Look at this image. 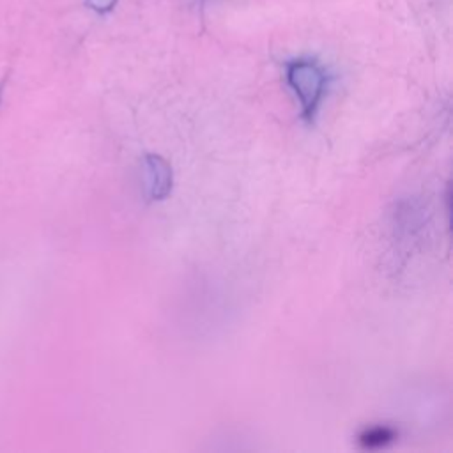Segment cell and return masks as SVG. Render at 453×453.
I'll return each mask as SVG.
<instances>
[{"instance_id": "1", "label": "cell", "mask_w": 453, "mask_h": 453, "mask_svg": "<svg viewBox=\"0 0 453 453\" xmlns=\"http://www.w3.org/2000/svg\"><path fill=\"white\" fill-rule=\"evenodd\" d=\"M285 78L299 103L301 119L313 126L329 85L327 71L317 60L296 58L285 65Z\"/></svg>"}, {"instance_id": "2", "label": "cell", "mask_w": 453, "mask_h": 453, "mask_svg": "<svg viewBox=\"0 0 453 453\" xmlns=\"http://www.w3.org/2000/svg\"><path fill=\"white\" fill-rule=\"evenodd\" d=\"M143 182H145V195L150 202H161L168 198L173 186V170L170 163L159 154H145Z\"/></svg>"}, {"instance_id": "3", "label": "cell", "mask_w": 453, "mask_h": 453, "mask_svg": "<svg viewBox=\"0 0 453 453\" xmlns=\"http://www.w3.org/2000/svg\"><path fill=\"white\" fill-rule=\"evenodd\" d=\"M395 439V432L388 426H375V428H368L361 434L359 441L365 448H379L384 446L388 442H391Z\"/></svg>"}, {"instance_id": "4", "label": "cell", "mask_w": 453, "mask_h": 453, "mask_svg": "<svg viewBox=\"0 0 453 453\" xmlns=\"http://www.w3.org/2000/svg\"><path fill=\"white\" fill-rule=\"evenodd\" d=\"M115 4H117V0H87V5L101 14L111 11L115 7Z\"/></svg>"}, {"instance_id": "5", "label": "cell", "mask_w": 453, "mask_h": 453, "mask_svg": "<svg viewBox=\"0 0 453 453\" xmlns=\"http://www.w3.org/2000/svg\"><path fill=\"white\" fill-rule=\"evenodd\" d=\"M2 92H4V85L0 83V101H2Z\"/></svg>"}]
</instances>
